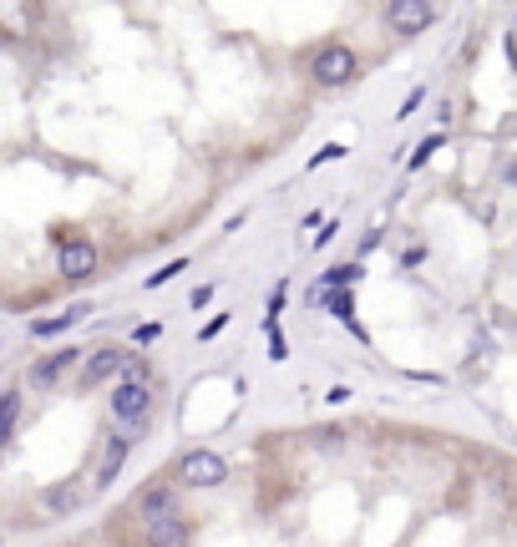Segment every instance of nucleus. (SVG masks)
Instances as JSON below:
<instances>
[{
	"label": "nucleus",
	"instance_id": "obj_1",
	"mask_svg": "<svg viewBox=\"0 0 517 547\" xmlns=\"http://www.w3.org/2000/svg\"><path fill=\"white\" fill-rule=\"evenodd\" d=\"M310 76H315V87L340 92V87H350L355 76H360V56H355L345 41H325V46L315 51V61H310Z\"/></svg>",
	"mask_w": 517,
	"mask_h": 547
},
{
	"label": "nucleus",
	"instance_id": "obj_2",
	"mask_svg": "<svg viewBox=\"0 0 517 547\" xmlns=\"http://www.w3.org/2000/svg\"><path fill=\"white\" fill-rule=\"evenodd\" d=\"M147 416H153V385H147V380H117L112 385V421L127 426L132 441H137V431L147 426Z\"/></svg>",
	"mask_w": 517,
	"mask_h": 547
},
{
	"label": "nucleus",
	"instance_id": "obj_3",
	"mask_svg": "<svg viewBox=\"0 0 517 547\" xmlns=\"http://www.w3.org/2000/svg\"><path fill=\"white\" fill-rule=\"evenodd\" d=\"M56 269H61L66 284H87V279H97V269H102V249H97L92 239H82V233H61Z\"/></svg>",
	"mask_w": 517,
	"mask_h": 547
},
{
	"label": "nucleus",
	"instance_id": "obj_4",
	"mask_svg": "<svg viewBox=\"0 0 517 547\" xmlns=\"http://www.w3.org/2000/svg\"><path fill=\"white\" fill-rule=\"evenodd\" d=\"M82 355H87V350H77V345H61V350H51V355H36L31 370H26V385L36 390V396H51V390L82 365Z\"/></svg>",
	"mask_w": 517,
	"mask_h": 547
},
{
	"label": "nucleus",
	"instance_id": "obj_5",
	"mask_svg": "<svg viewBox=\"0 0 517 547\" xmlns=\"http://www.w3.org/2000/svg\"><path fill=\"white\" fill-rule=\"evenodd\" d=\"M224 482H229V461L218 451H208V446H198V451H188L178 461V487L208 492V487H224Z\"/></svg>",
	"mask_w": 517,
	"mask_h": 547
},
{
	"label": "nucleus",
	"instance_id": "obj_6",
	"mask_svg": "<svg viewBox=\"0 0 517 547\" xmlns=\"http://www.w3.org/2000/svg\"><path fill=\"white\" fill-rule=\"evenodd\" d=\"M127 355H132V350H117V345H97V350H87L82 365H77V390L117 385L122 370H127Z\"/></svg>",
	"mask_w": 517,
	"mask_h": 547
},
{
	"label": "nucleus",
	"instance_id": "obj_7",
	"mask_svg": "<svg viewBox=\"0 0 517 547\" xmlns=\"http://www.w3.org/2000/svg\"><path fill=\"white\" fill-rule=\"evenodd\" d=\"M431 21H436V6H431V0H391V6H386V26H391L396 36H421Z\"/></svg>",
	"mask_w": 517,
	"mask_h": 547
},
{
	"label": "nucleus",
	"instance_id": "obj_8",
	"mask_svg": "<svg viewBox=\"0 0 517 547\" xmlns=\"http://www.w3.org/2000/svg\"><path fill=\"white\" fill-rule=\"evenodd\" d=\"M87 482H77V477H66V482H51L46 492H41V507L51 512V517H71V512H82L87 507Z\"/></svg>",
	"mask_w": 517,
	"mask_h": 547
},
{
	"label": "nucleus",
	"instance_id": "obj_9",
	"mask_svg": "<svg viewBox=\"0 0 517 547\" xmlns=\"http://www.w3.org/2000/svg\"><path fill=\"white\" fill-rule=\"evenodd\" d=\"M188 542H193V527H188L183 512L153 517V522H147V537H142V547H188Z\"/></svg>",
	"mask_w": 517,
	"mask_h": 547
},
{
	"label": "nucleus",
	"instance_id": "obj_10",
	"mask_svg": "<svg viewBox=\"0 0 517 547\" xmlns=\"http://www.w3.org/2000/svg\"><path fill=\"white\" fill-rule=\"evenodd\" d=\"M168 512H178V487L173 482H147L142 492H137V517H168Z\"/></svg>",
	"mask_w": 517,
	"mask_h": 547
},
{
	"label": "nucleus",
	"instance_id": "obj_11",
	"mask_svg": "<svg viewBox=\"0 0 517 547\" xmlns=\"http://www.w3.org/2000/svg\"><path fill=\"white\" fill-rule=\"evenodd\" d=\"M127 451H132V431H122V436H107V446H102V466H97V492H107V487L122 477V461H127Z\"/></svg>",
	"mask_w": 517,
	"mask_h": 547
},
{
	"label": "nucleus",
	"instance_id": "obj_12",
	"mask_svg": "<svg viewBox=\"0 0 517 547\" xmlns=\"http://www.w3.org/2000/svg\"><path fill=\"white\" fill-rule=\"evenodd\" d=\"M87 315H92V304H87V299H77L71 309H61V315H51V320H36V325H31V335H36V340H56V335H66V330H77Z\"/></svg>",
	"mask_w": 517,
	"mask_h": 547
},
{
	"label": "nucleus",
	"instance_id": "obj_13",
	"mask_svg": "<svg viewBox=\"0 0 517 547\" xmlns=\"http://www.w3.org/2000/svg\"><path fill=\"white\" fill-rule=\"evenodd\" d=\"M21 411H26V390H21V385H6V390H0V446L16 441Z\"/></svg>",
	"mask_w": 517,
	"mask_h": 547
},
{
	"label": "nucleus",
	"instance_id": "obj_14",
	"mask_svg": "<svg viewBox=\"0 0 517 547\" xmlns=\"http://www.w3.org/2000/svg\"><path fill=\"white\" fill-rule=\"evenodd\" d=\"M360 259H345V264H330L325 274H320V289H355L360 284Z\"/></svg>",
	"mask_w": 517,
	"mask_h": 547
},
{
	"label": "nucleus",
	"instance_id": "obj_15",
	"mask_svg": "<svg viewBox=\"0 0 517 547\" xmlns=\"http://www.w3.org/2000/svg\"><path fill=\"white\" fill-rule=\"evenodd\" d=\"M310 299H320V304L330 309V315H335L340 325H345V320H355V315H350V309H355V299H350V289H320V294H310Z\"/></svg>",
	"mask_w": 517,
	"mask_h": 547
},
{
	"label": "nucleus",
	"instance_id": "obj_16",
	"mask_svg": "<svg viewBox=\"0 0 517 547\" xmlns=\"http://www.w3.org/2000/svg\"><path fill=\"white\" fill-rule=\"evenodd\" d=\"M441 147H447V132H431V137H421V142L411 147V158H406V168H411V173H416V168H426V163L436 158Z\"/></svg>",
	"mask_w": 517,
	"mask_h": 547
},
{
	"label": "nucleus",
	"instance_id": "obj_17",
	"mask_svg": "<svg viewBox=\"0 0 517 547\" xmlns=\"http://www.w3.org/2000/svg\"><path fill=\"white\" fill-rule=\"evenodd\" d=\"M183 269H188V259H173V264H163L158 274H147V289H163V284H173Z\"/></svg>",
	"mask_w": 517,
	"mask_h": 547
},
{
	"label": "nucleus",
	"instance_id": "obj_18",
	"mask_svg": "<svg viewBox=\"0 0 517 547\" xmlns=\"http://www.w3.org/2000/svg\"><path fill=\"white\" fill-rule=\"evenodd\" d=\"M345 152H350L345 142H325V147L315 152V158H310V173H315V168H325V163H340V158H345Z\"/></svg>",
	"mask_w": 517,
	"mask_h": 547
},
{
	"label": "nucleus",
	"instance_id": "obj_19",
	"mask_svg": "<svg viewBox=\"0 0 517 547\" xmlns=\"http://www.w3.org/2000/svg\"><path fill=\"white\" fill-rule=\"evenodd\" d=\"M158 335H163V320H147V325H137V330H132V340H137V345H153Z\"/></svg>",
	"mask_w": 517,
	"mask_h": 547
},
{
	"label": "nucleus",
	"instance_id": "obj_20",
	"mask_svg": "<svg viewBox=\"0 0 517 547\" xmlns=\"http://www.w3.org/2000/svg\"><path fill=\"white\" fill-rule=\"evenodd\" d=\"M421 102H426V87H411V97H406V102H401V112H396V117H401V122H406V117H411V112H416V107H421Z\"/></svg>",
	"mask_w": 517,
	"mask_h": 547
},
{
	"label": "nucleus",
	"instance_id": "obj_21",
	"mask_svg": "<svg viewBox=\"0 0 517 547\" xmlns=\"http://www.w3.org/2000/svg\"><path fill=\"white\" fill-rule=\"evenodd\" d=\"M335 233H340V223H325V228H320V233H315V249H325V244H330V239H335Z\"/></svg>",
	"mask_w": 517,
	"mask_h": 547
},
{
	"label": "nucleus",
	"instance_id": "obj_22",
	"mask_svg": "<svg viewBox=\"0 0 517 547\" xmlns=\"http://www.w3.org/2000/svg\"><path fill=\"white\" fill-rule=\"evenodd\" d=\"M224 325H229V315H213V320L203 325V340H213V335H218V330H224Z\"/></svg>",
	"mask_w": 517,
	"mask_h": 547
},
{
	"label": "nucleus",
	"instance_id": "obj_23",
	"mask_svg": "<svg viewBox=\"0 0 517 547\" xmlns=\"http://www.w3.org/2000/svg\"><path fill=\"white\" fill-rule=\"evenodd\" d=\"M208 299H213V284H198V289H193V309H203Z\"/></svg>",
	"mask_w": 517,
	"mask_h": 547
},
{
	"label": "nucleus",
	"instance_id": "obj_24",
	"mask_svg": "<svg viewBox=\"0 0 517 547\" xmlns=\"http://www.w3.org/2000/svg\"><path fill=\"white\" fill-rule=\"evenodd\" d=\"M507 183H512V188H517V163H512V168H507Z\"/></svg>",
	"mask_w": 517,
	"mask_h": 547
},
{
	"label": "nucleus",
	"instance_id": "obj_25",
	"mask_svg": "<svg viewBox=\"0 0 517 547\" xmlns=\"http://www.w3.org/2000/svg\"><path fill=\"white\" fill-rule=\"evenodd\" d=\"M0 456H6V446H0Z\"/></svg>",
	"mask_w": 517,
	"mask_h": 547
}]
</instances>
